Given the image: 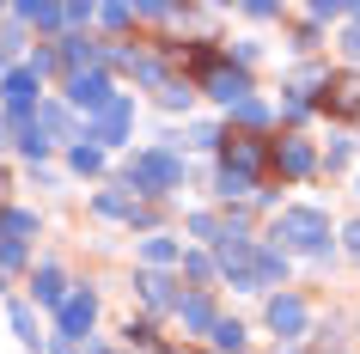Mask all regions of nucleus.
Here are the masks:
<instances>
[{
    "instance_id": "obj_11",
    "label": "nucleus",
    "mask_w": 360,
    "mask_h": 354,
    "mask_svg": "<svg viewBox=\"0 0 360 354\" xmlns=\"http://www.w3.org/2000/svg\"><path fill=\"white\" fill-rule=\"evenodd\" d=\"M263 287H287V251L275 244H257V293Z\"/></svg>"
},
{
    "instance_id": "obj_23",
    "label": "nucleus",
    "mask_w": 360,
    "mask_h": 354,
    "mask_svg": "<svg viewBox=\"0 0 360 354\" xmlns=\"http://www.w3.org/2000/svg\"><path fill=\"white\" fill-rule=\"evenodd\" d=\"M68 165H74L79 177H98V171H104V153H98V147H86V141H79V147L68 153Z\"/></svg>"
},
{
    "instance_id": "obj_15",
    "label": "nucleus",
    "mask_w": 360,
    "mask_h": 354,
    "mask_svg": "<svg viewBox=\"0 0 360 354\" xmlns=\"http://www.w3.org/2000/svg\"><path fill=\"white\" fill-rule=\"evenodd\" d=\"M31 232H37V214L31 208H0V239L6 244H25Z\"/></svg>"
},
{
    "instance_id": "obj_39",
    "label": "nucleus",
    "mask_w": 360,
    "mask_h": 354,
    "mask_svg": "<svg viewBox=\"0 0 360 354\" xmlns=\"http://www.w3.org/2000/svg\"><path fill=\"white\" fill-rule=\"evenodd\" d=\"M354 189H360V177H354Z\"/></svg>"
},
{
    "instance_id": "obj_28",
    "label": "nucleus",
    "mask_w": 360,
    "mask_h": 354,
    "mask_svg": "<svg viewBox=\"0 0 360 354\" xmlns=\"http://www.w3.org/2000/svg\"><path fill=\"white\" fill-rule=\"evenodd\" d=\"M129 19H134V6H98V25H110V31H122Z\"/></svg>"
},
{
    "instance_id": "obj_21",
    "label": "nucleus",
    "mask_w": 360,
    "mask_h": 354,
    "mask_svg": "<svg viewBox=\"0 0 360 354\" xmlns=\"http://www.w3.org/2000/svg\"><path fill=\"white\" fill-rule=\"evenodd\" d=\"M275 159H281V171H287V177H305V171L318 165V159H311V147H305V141H281V153H275Z\"/></svg>"
},
{
    "instance_id": "obj_13",
    "label": "nucleus",
    "mask_w": 360,
    "mask_h": 354,
    "mask_svg": "<svg viewBox=\"0 0 360 354\" xmlns=\"http://www.w3.org/2000/svg\"><path fill=\"white\" fill-rule=\"evenodd\" d=\"M134 287H141V299H147L153 312H177V299H184V293H171V275H153V269L134 281Z\"/></svg>"
},
{
    "instance_id": "obj_12",
    "label": "nucleus",
    "mask_w": 360,
    "mask_h": 354,
    "mask_svg": "<svg viewBox=\"0 0 360 354\" xmlns=\"http://www.w3.org/2000/svg\"><path fill=\"white\" fill-rule=\"evenodd\" d=\"M177 317H184V330H190V336H208V330H214V299H208V293L177 299Z\"/></svg>"
},
{
    "instance_id": "obj_10",
    "label": "nucleus",
    "mask_w": 360,
    "mask_h": 354,
    "mask_svg": "<svg viewBox=\"0 0 360 354\" xmlns=\"http://www.w3.org/2000/svg\"><path fill=\"white\" fill-rule=\"evenodd\" d=\"M134 251H141V263H147L153 275H159V269H171V263L184 257V244H177V239H165V232H147V239L134 244Z\"/></svg>"
},
{
    "instance_id": "obj_34",
    "label": "nucleus",
    "mask_w": 360,
    "mask_h": 354,
    "mask_svg": "<svg viewBox=\"0 0 360 354\" xmlns=\"http://www.w3.org/2000/svg\"><path fill=\"white\" fill-rule=\"evenodd\" d=\"M43 348H49V354H79V342H61V336H49Z\"/></svg>"
},
{
    "instance_id": "obj_38",
    "label": "nucleus",
    "mask_w": 360,
    "mask_h": 354,
    "mask_svg": "<svg viewBox=\"0 0 360 354\" xmlns=\"http://www.w3.org/2000/svg\"><path fill=\"white\" fill-rule=\"evenodd\" d=\"M0 147H13V141H6V116H0Z\"/></svg>"
},
{
    "instance_id": "obj_16",
    "label": "nucleus",
    "mask_w": 360,
    "mask_h": 354,
    "mask_svg": "<svg viewBox=\"0 0 360 354\" xmlns=\"http://www.w3.org/2000/svg\"><path fill=\"white\" fill-rule=\"evenodd\" d=\"M13 19H19V25H37V31H56V25H61V6H49V0H19Z\"/></svg>"
},
{
    "instance_id": "obj_33",
    "label": "nucleus",
    "mask_w": 360,
    "mask_h": 354,
    "mask_svg": "<svg viewBox=\"0 0 360 354\" xmlns=\"http://www.w3.org/2000/svg\"><path fill=\"white\" fill-rule=\"evenodd\" d=\"M311 13V25H330V19H342V6H330V0H318V6H305Z\"/></svg>"
},
{
    "instance_id": "obj_8",
    "label": "nucleus",
    "mask_w": 360,
    "mask_h": 354,
    "mask_svg": "<svg viewBox=\"0 0 360 354\" xmlns=\"http://www.w3.org/2000/svg\"><path fill=\"white\" fill-rule=\"evenodd\" d=\"M208 98H220V104H238V98H250V74L245 68H226V61H220V68H214L208 74Z\"/></svg>"
},
{
    "instance_id": "obj_35",
    "label": "nucleus",
    "mask_w": 360,
    "mask_h": 354,
    "mask_svg": "<svg viewBox=\"0 0 360 354\" xmlns=\"http://www.w3.org/2000/svg\"><path fill=\"white\" fill-rule=\"evenodd\" d=\"M342 239H348V251L360 257V220H354V226H342Z\"/></svg>"
},
{
    "instance_id": "obj_25",
    "label": "nucleus",
    "mask_w": 360,
    "mask_h": 354,
    "mask_svg": "<svg viewBox=\"0 0 360 354\" xmlns=\"http://www.w3.org/2000/svg\"><path fill=\"white\" fill-rule=\"evenodd\" d=\"M19 153H25V159H31V165H37L43 153H49V141H43V134H37V122H19Z\"/></svg>"
},
{
    "instance_id": "obj_27",
    "label": "nucleus",
    "mask_w": 360,
    "mask_h": 354,
    "mask_svg": "<svg viewBox=\"0 0 360 354\" xmlns=\"http://www.w3.org/2000/svg\"><path fill=\"white\" fill-rule=\"evenodd\" d=\"M232 116H238V122H269V104H263V98H238Z\"/></svg>"
},
{
    "instance_id": "obj_22",
    "label": "nucleus",
    "mask_w": 360,
    "mask_h": 354,
    "mask_svg": "<svg viewBox=\"0 0 360 354\" xmlns=\"http://www.w3.org/2000/svg\"><path fill=\"white\" fill-rule=\"evenodd\" d=\"M177 269H184L195 287H208V281H214V257H208V251H184V257H177Z\"/></svg>"
},
{
    "instance_id": "obj_9",
    "label": "nucleus",
    "mask_w": 360,
    "mask_h": 354,
    "mask_svg": "<svg viewBox=\"0 0 360 354\" xmlns=\"http://www.w3.org/2000/svg\"><path fill=\"white\" fill-rule=\"evenodd\" d=\"M56 61L68 68V74H92V68H98V43H86V37L74 31V37L56 43Z\"/></svg>"
},
{
    "instance_id": "obj_36",
    "label": "nucleus",
    "mask_w": 360,
    "mask_h": 354,
    "mask_svg": "<svg viewBox=\"0 0 360 354\" xmlns=\"http://www.w3.org/2000/svg\"><path fill=\"white\" fill-rule=\"evenodd\" d=\"M342 49H348V56L360 61V31H348V37H342Z\"/></svg>"
},
{
    "instance_id": "obj_31",
    "label": "nucleus",
    "mask_w": 360,
    "mask_h": 354,
    "mask_svg": "<svg viewBox=\"0 0 360 354\" xmlns=\"http://www.w3.org/2000/svg\"><path fill=\"white\" fill-rule=\"evenodd\" d=\"M19 49H25V37H19V31H13V37L0 43V74H13V56H19Z\"/></svg>"
},
{
    "instance_id": "obj_17",
    "label": "nucleus",
    "mask_w": 360,
    "mask_h": 354,
    "mask_svg": "<svg viewBox=\"0 0 360 354\" xmlns=\"http://www.w3.org/2000/svg\"><path fill=\"white\" fill-rule=\"evenodd\" d=\"M214 184H220V196H226V202H250V196H257V177H250V171H238V165H220V177H214Z\"/></svg>"
},
{
    "instance_id": "obj_24",
    "label": "nucleus",
    "mask_w": 360,
    "mask_h": 354,
    "mask_svg": "<svg viewBox=\"0 0 360 354\" xmlns=\"http://www.w3.org/2000/svg\"><path fill=\"white\" fill-rule=\"evenodd\" d=\"M220 232H226V220H220V214H190V239L220 244Z\"/></svg>"
},
{
    "instance_id": "obj_14",
    "label": "nucleus",
    "mask_w": 360,
    "mask_h": 354,
    "mask_svg": "<svg viewBox=\"0 0 360 354\" xmlns=\"http://www.w3.org/2000/svg\"><path fill=\"white\" fill-rule=\"evenodd\" d=\"M31 293H37V305H61V299H68V281H61L56 263H43L37 275H31Z\"/></svg>"
},
{
    "instance_id": "obj_6",
    "label": "nucleus",
    "mask_w": 360,
    "mask_h": 354,
    "mask_svg": "<svg viewBox=\"0 0 360 354\" xmlns=\"http://www.w3.org/2000/svg\"><path fill=\"white\" fill-rule=\"evenodd\" d=\"M263 317H269V330L281 336V342H300V336L311 330V312H305V299H293V293H275Z\"/></svg>"
},
{
    "instance_id": "obj_32",
    "label": "nucleus",
    "mask_w": 360,
    "mask_h": 354,
    "mask_svg": "<svg viewBox=\"0 0 360 354\" xmlns=\"http://www.w3.org/2000/svg\"><path fill=\"white\" fill-rule=\"evenodd\" d=\"M19 263H25V244H6V239H0V269H19Z\"/></svg>"
},
{
    "instance_id": "obj_4",
    "label": "nucleus",
    "mask_w": 360,
    "mask_h": 354,
    "mask_svg": "<svg viewBox=\"0 0 360 354\" xmlns=\"http://www.w3.org/2000/svg\"><path fill=\"white\" fill-rule=\"evenodd\" d=\"M116 86H110V74H104V68H92V74H74L68 80V104H74V110H86V122H92L98 110H110L116 104Z\"/></svg>"
},
{
    "instance_id": "obj_30",
    "label": "nucleus",
    "mask_w": 360,
    "mask_h": 354,
    "mask_svg": "<svg viewBox=\"0 0 360 354\" xmlns=\"http://www.w3.org/2000/svg\"><path fill=\"white\" fill-rule=\"evenodd\" d=\"M190 147H220V129H214V122H195V129H190Z\"/></svg>"
},
{
    "instance_id": "obj_20",
    "label": "nucleus",
    "mask_w": 360,
    "mask_h": 354,
    "mask_svg": "<svg viewBox=\"0 0 360 354\" xmlns=\"http://www.w3.org/2000/svg\"><path fill=\"white\" fill-rule=\"evenodd\" d=\"M6 324L19 330V342H25V348H43V342H49V336L37 330V312H31V305H13V312H6Z\"/></svg>"
},
{
    "instance_id": "obj_29",
    "label": "nucleus",
    "mask_w": 360,
    "mask_h": 354,
    "mask_svg": "<svg viewBox=\"0 0 360 354\" xmlns=\"http://www.w3.org/2000/svg\"><path fill=\"white\" fill-rule=\"evenodd\" d=\"M92 19H98V6H61V25H74V31L92 25Z\"/></svg>"
},
{
    "instance_id": "obj_3",
    "label": "nucleus",
    "mask_w": 360,
    "mask_h": 354,
    "mask_svg": "<svg viewBox=\"0 0 360 354\" xmlns=\"http://www.w3.org/2000/svg\"><path fill=\"white\" fill-rule=\"evenodd\" d=\"M92 324H98V293H92V287H74V293L56 305V336H61V342H86Z\"/></svg>"
},
{
    "instance_id": "obj_7",
    "label": "nucleus",
    "mask_w": 360,
    "mask_h": 354,
    "mask_svg": "<svg viewBox=\"0 0 360 354\" xmlns=\"http://www.w3.org/2000/svg\"><path fill=\"white\" fill-rule=\"evenodd\" d=\"M0 104L13 110V122H31V116H37V80L25 74V68L0 74Z\"/></svg>"
},
{
    "instance_id": "obj_19",
    "label": "nucleus",
    "mask_w": 360,
    "mask_h": 354,
    "mask_svg": "<svg viewBox=\"0 0 360 354\" xmlns=\"http://www.w3.org/2000/svg\"><path fill=\"white\" fill-rule=\"evenodd\" d=\"M214 354H238L245 348V324H238V317H214Z\"/></svg>"
},
{
    "instance_id": "obj_1",
    "label": "nucleus",
    "mask_w": 360,
    "mask_h": 354,
    "mask_svg": "<svg viewBox=\"0 0 360 354\" xmlns=\"http://www.w3.org/2000/svg\"><path fill=\"white\" fill-rule=\"evenodd\" d=\"M275 251H305V257H330V214L323 208H281L275 214Z\"/></svg>"
},
{
    "instance_id": "obj_18",
    "label": "nucleus",
    "mask_w": 360,
    "mask_h": 354,
    "mask_svg": "<svg viewBox=\"0 0 360 354\" xmlns=\"http://www.w3.org/2000/svg\"><path fill=\"white\" fill-rule=\"evenodd\" d=\"M98 214H104V220H129L134 226V208H141V202H134V196H122V189H98Z\"/></svg>"
},
{
    "instance_id": "obj_37",
    "label": "nucleus",
    "mask_w": 360,
    "mask_h": 354,
    "mask_svg": "<svg viewBox=\"0 0 360 354\" xmlns=\"http://www.w3.org/2000/svg\"><path fill=\"white\" fill-rule=\"evenodd\" d=\"M342 13H348V19H354V31H360V6H342Z\"/></svg>"
},
{
    "instance_id": "obj_2",
    "label": "nucleus",
    "mask_w": 360,
    "mask_h": 354,
    "mask_svg": "<svg viewBox=\"0 0 360 354\" xmlns=\"http://www.w3.org/2000/svg\"><path fill=\"white\" fill-rule=\"evenodd\" d=\"M122 184L141 189V196H171V189H184V159L171 147H141L122 171Z\"/></svg>"
},
{
    "instance_id": "obj_5",
    "label": "nucleus",
    "mask_w": 360,
    "mask_h": 354,
    "mask_svg": "<svg viewBox=\"0 0 360 354\" xmlns=\"http://www.w3.org/2000/svg\"><path fill=\"white\" fill-rule=\"evenodd\" d=\"M129 129H134V104H129V98H116L110 110H98L92 122H86V141L104 153V147H122V141H129Z\"/></svg>"
},
{
    "instance_id": "obj_26",
    "label": "nucleus",
    "mask_w": 360,
    "mask_h": 354,
    "mask_svg": "<svg viewBox=\"0 0 360 354\" xmlns=\"http://www.w3.org/2000/svg\"><path fill=\"white\" fill-rule=\"evenodd\" d=\"M190 86H184V80H165V86H159V104H165V110H190Z\"/></svg>"
}]
</instances>
